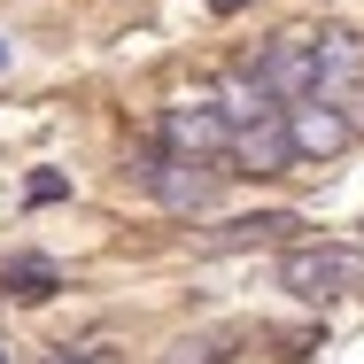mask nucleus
<instances>
[{
    "mask_svg": "<svg viewBox=\"0 0 364 364\" xmlns=\"http://www.w3.org/2000/svg\"><path fill=\"white\" fill-rule=\"evenodd\" d=\"M256 77V70H248ZM225 124H232V147H225V163L232 171H287L294 147H287V101L256 77V85H240L232 101H218Z\"/></svg>",
    "mask_w": 364,
    "mask_h": 364,
    "instance_id": "nucleus-1",
    "label": "nucleus"
},
{
    "mask_svg": "<svg viewBox=\"0 0 364 364\" xmlns=\"http://www.w3.org/2000/svg\"><path fill=\"white\" fill-rule=\"evenodd\" d=\"M279 287L294 302H341L364 287V248L357 240H294L279 256Z\"/></svg>",
    "mask_w": 364,
    "mask_h": 364,
    "instance_id": "nucleus-2",
    "label": "nucleus"
},
{
    "mask_svg": "<svg viewBox=\"0 0 364 364\" xmlns=\"http://www.w3.org/2000/svg\"><path fill=\"white\" fill-rule=\"evenodd\" d=\"M140 186L171 210V218H202V210L218 202V186H225V163H194V155L155 147V155H140Z\"/></svg>",
    "mask_w": 364,
    "mask_h": 364,
    "instance_id": "nucleus-3",
    "label": "nucleus"
},
{
    "mask_svg": "<svg viewBox=\"0 0 364 364\" xmlns=\"http://www.w3.org/2000/svg\"><path fill=\"white\" fill-rule=\"evenodd\" d=\"M163 147L171 155H194V163H218L225 147H232V124H225L218 101H186V109L163 117Z\"/></svg>",
    "mask_w": 364,
    "mask_h": 364,
    "instance_id": "nucleus-4",
    "label": "nucleus"
},
{
    "mask_svg": "<svg viewBox=\"0 0 364 364\" xmlns=\"http://www.w3.org/2000/svg\"><path fill=\"white\" fill-rule=\"evenodd\" d=\"M287 147H294V163L302 155H341L349 147V124H341V109H333V93H310V101H287Z\"/></svg>",
    "mask_w": 364,
    "mask_h": 364,
    "instance_id": "nucleus-5",
    "label": "nucleus"
},
{
    "mask_svg": "<svg viewBox=\"0 0 364 364\" xmlns=\"http://www.w3.org/2000/svg\"><path fill=\"white\" fill-rule=\"evenodd\" d=\"M294 210H248V218H225V225H202L194 248L202 256H232V248H264V240H294Z\"/></svg>",
    "mask_w": 364,
    "mask_h": 364,
    "instance_id": "nucleus-6",
    "label": "nucleus"
},
{
    "mask_svg": "<svg viewBox=\"0 0 364 364\" xmlns=\"http://www.w3.org/2000/svg\"><path fill=\"white\" fill-rule=\"evenodd\" d=\"M55 287H63L55 256H8L0 264V294H16V302H47Z\"/></svg>",
    "mask_w": 364,
    "mask_h": 364,
    "instance_id": "nucleus-7",
    "label": "nucleus"
},
{
    "mask_svg": "<svg viewBox=\"0 0 364 364\" xmlns=\"http://www.w3.org/2000/svg\"><path fill=\"white\" fill-rule=\"evenodd\" d=\"M163 364H225V341H218V333H202V341L186 333V341H171V349H163Z\"/></svg>",
    "mask_w": 364,
    "mask_h": 364,
    "instance_id": "nucleus-8",
    "label": "nucleus"
},
{
    "mask_svg": "<svg viewBox=\"0 0 364 364\" xmlns=\"http://www.w3.org/2000/svg\"><path fill=\"white\" fill-rule=\"evenodd\" d=\"M23 194H31V202H63V194H70V178H63V171H31V186H23Z\"/></svg>",
    "mask_w": 364,
    "mask_h": 364,
    "instance_id": "nucleus-9",
    "label": "nucleus"
},
{
    "mask_svg": "<svg viewBox=\"0 0 364 364\" xmlns=\"http://www.w3.org/2000/svg\"><path fill=\"white\" fill-rule=\"evenodd\" d=\"M341 109V124H349V140H364V85H349V101H333Z\"/></svg>",
    "mask_w": 364,
    "mask_h": 364,
    "instance_id": "nucleus-10",
    "label": "nucleus"
},
{
    "mask_svg": "<svg viewBox=\"0 0 364 364\" xmlns=\"http://www.w3.org/2000/svg\"><path fill=\"white\" fill-rule=\"evenodd\" d=\"M47 364H117V357H109V349H77V357L63 349V357H47Z\"/></svg>",
    "mask_w": 364,
    "mask_h": 364,
    "instance_id": "nucleus-11",
    "label": "nucleus"
},
{
    "mask_svg": "<svg viewBox=\"0 0 364 364\" xmlns=\"http://www.w3.org/2000/svg\"><path fill=\"white\" fill-rule=\"evenodd\" d=\"M210 8H218V16H240V8H248V0H210Z\"/></svg>",
    "mask_w": 364,
    "mask_h": 364,
    "instance_id": "nucleus-12",
    "label": "nucleus"
},
{
    "mask_svg": "<svg viewBox=\"0 0 364 364\" xmlns=\"http://www.w3.org/2000/svg\"><path fill=\"white\" fill-rule=\"evenodd\" d=\"M0 70H8V47H0Z\"/></svg>",
    "mask_w": 364,
    "mask_h": 364,
    "instance_id": "nucleus-13",
    "label": "nucleus"
},
{
    "mask_svg": "<svg viewBox=\"0 0 364 364\" xmlns=\"http://www.w3.org/2000/svg\"><path fill=\"white\" fill-rule=\"evenodd\" d=\"M0 364H8V357H0Z\"/></svg>",
    "mask_w": 364,
    "mask_h": 364,
    "instance_id": "nucleus-14",
    "label": "nucleus"
}]
</instances>
